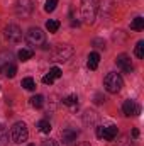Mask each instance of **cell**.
<instances>
[{
	"instance_id": "5",
	"label": "cell",
	"mask_w": 144,
	"mask_h": 146,
	"mask_svg": "<svg viewBox=\"0 0 144 146\" xmlns=\"http://www.w3.org/2000/svg\"><path fill=\"white\" fill-rule=\"evenodd\" d=\"M26 39H27V42H29L31 46H41V44H44L46 36H44V33H42L39 27H31V29L26 33Z\"/></svg>"
},
{
	"instance_id": "17",
	"label": "cell",
	"mask_w": 144,
	"mask_h": 146,
	"mask_svg": "<svg viewBox=\"0 0 144 146\" xmlns=\"http://www.w3.org/2000/svg\"><path fill=\"white\" fill-rule=\"evenodd\" d=\"M46 29H48L49 33H58V29H59V22L54 21V19H49V21L46 22Z\"/></svg>"
},
{
	"instance_id": "6",
	"label": "cell",
	"mask_w": 144,
	"mask_h": 146,
	"mask_svg": "<svg viewBox=\"0 0 144 146\" xmlns=\"http://www.w3.org/2000/svg\"><path fill=\"white\" fill-rule=\"evenodd\" d=\"M117 127L115 126H98L97 127V138L98 139H104V141H114L117 138Z\"/></svg>"
},
{
	"instance_id": "30",
	"label": "cell",
	"mask_w": 144,
	"mask_h": 146,
	"mask_svg": "<svg viewBox=\"0 0 144 146\" xmlns=\"http://www.w3.org/2000/svg\"><path fill=\"white\" fill-rule=\"evenodd\" d=\"M76 146H90L88 143H80V145H76Z\"/></svg>"
},
{
	"instance_id": "7",
	"label": "cell",
	"mask_w": 144,
	"mask_h": 146,
	"mask_svg": "<svg viewBox=\"0 0 144 146\" xmlns=\"http://www.w3.org/2000/svg\"><path fill=\"white\" fill-rule=\"evenodd\" d=\"M34 10V2L32 0H17V5H15V12L20 15V17H29Z\"/></svg>"
},
{
	"instance_id": "27",
	"label": "cell",
	"mask_w": 144,
	"mask_h": 146,
	"mask_svg": "<svg viewBox=\"0 0 144 146\" xmlns=\"http://www.w3.org/2000/svg\"><path fill=\"white\" fill-rule=\"evenodd\" d=\"M42 82H44V83H46V85H51V83H53V82H54V78H53V76H49V75H46V76H44V78H42Z\"/></svg>"
},
{
	"instance_id": "24",
	"label": "cell",
	"mask_w": 144,
	"mask_h": 146,
	"mask_svg": "<svg viewBox=\"0 0 144 146\" xmlns=\"http://www.w3.org/2000/svg\"><path fill=\"white\" fill-rule=\"evenodd\" d=\"M58 5V0H46V5H44V10L46 12H53Z\"/></svg>"
},
{
	"instance_id": "16",
	"label": "cell",
	"mask_w": 144,
	"mask_h": 146,
	"mask_svg": "<svg viewBox=\"0 0 144 146\" xmlns=\"http://www.w3.org/2000/svg\"><path fill=\"white\" fill-rule=\"evenodd\" d=\"M37 129H39L41 133H44V134H49V131H51V124H49V121L41 119V121L37 122Z\"/></svg>"
},
{
	"instance_id": "3",
	"label": "cell",
	"mask_w": 144,
	"mask_h": 146,
	"mask_svg": "<svg viewBox=\"0 0 144 146\" xmlns=\"http://www.w3.org/2000/svg\"><path fill=\"white\" fill-rule=\"evenodd\" d=\"M104 87L108 94H117L122 90L124 87V80L119 73H108L107 76L104 78Z\"/></svg>"
},
{
	"instance_id": "9",
	"label": "cell",
	"mask_w": 144,
	"mask_h": 146,
	"mask_svg": "<svg viewBox=\"0 0 144 146\" xmlns=\"http://www.w3.org/2000/svg\"><path fill=\"white\" fill-rule=\"evenodd\" d=\"M115 63H117V66H119L124 73H132V70H134V65H132V61H131V56H127V54H124V53L117 56Z\"/></svg>"
},
{
	"instance_id": "2",
	"label": "cell",
	"mask_w": 144,
	"mask_h": 146,
	"mask_svg": "<svg viewBox=\"0 0 144 146\" xmlns=\"http://www.w3.org/2000/svg\"><path fill=\"white\" fill-rule=\"evenodd\" d=\"M29 138V131H27V126L24 122H15L12 127H10V139L15 143V145H22L26 143Z\"/></svg>"
},
{
	"instance_id": "26",
	"label": "cell",
	"mask_w": 144,
	"mask_h": 146,
	"mask_svg": "<svg viewBox=\"0 0 144 146\" xmlns=\"http://www.w3.org/2000/svg\"><path fill=\"white\" fill-rule=\"evenodd\" d=\"M41 146H59V145H58V143H56L54 139H44Z\"/></svg>"
},
{
	"instance_id": "12",
	"label": "cell",
	"mask_w": 144,
	"mask_h": 146,
	"mask_svg": "<svg viewBox=\"0 0 144 146\" xmlns=\"http://www.w3.org/2000/svg\"><path fill=\"white\" fill-rule=\"evenodd\" d=\"M76 138H78V131L76 129H65L63 131V143L66 146L73 145L76 141Z\"/></svg>"
},
{
	"instance_id": "29",
	"label": "cell",
	"mask_w": 144,
	"mask_h": 146,
	"mask_svg": "<svg viewBox=\"0 0 144 146\" xmlns=\"http://www.w3.org/2000/svg\"><path fill=\"white\" fill-rule=\"evenodd\" d=\"M132 136H134V138H137V136H139V131H137V129H134V131H132Z\"/></svg>"
},
{
	"instance_id": "18",
	"label": "cell",
	"mask_w": 144,
	"mask_h": 146,
	"mask_svg": "<svg viewBox=\"0 0 144 146\" xmlns=\"http://www.w3.org/2000/svg\"><path fill=\"white\" fill-rule=\"evenodd\" d=\"M131 29H134V31H141V29H144V19L143 17H136V19L131 22Z\"/></svg>"
},
{
	"instance_id": "28",
	"label": "cell",
	"mask_w": 144,
	"mask_h": 146,
	"mask_svg": "<svg viewBox=\"0 0 144 146\" xmlns=\"http://www.w3.org/2000/svg\"><path fill=\"white\" fill-rule=\"evenodd\" d=\"M95 99H97V100H95V104H102V97H100V95H97Z\"/></svg>"
},
{
	"instance_id": "23",
	"label": "cell",
	"mask_w": 144,
	"mask_h": 146,
	"mask_svg": "<svg viewBox=\"0 0 144 146\" xmlns=\"http://www.w3.org/2000/svg\"><path fill=\"white\" fill-rule=\"evenodd\" d=\"M117 146H132V139L127 134H124L120 136V141H117Z\"/></svg>"
},
{
	"instance_id": "8",
	"label": "cell",
	"mask_w": 144,
	"mask_h": 146,
	"mask_svg": "<svg viewBox=\"0 0 144 146\" xmlns=\"http://www.w3.org/2000/svg\"><path fill=\"white\" fill-rule=\"evenodd\" d=\"M5 37H7L10 42H19V41L22 39V31H20V27L15 26V24H9V26L5 27Z\"/></svg>"
},
{
	"instance_id": "13",
	"label": "cell",
	"mask_w": 144,
	"mask_h": 146,
	"mask_svg": "<svg viewBox=\"0 0 144 146\" xmlns=\"http://www.w3.org/2000/svg\"><path fill=\"white\" fill-rule=\"evenodd\" d=\"M98 63H100V54L98 53H90L88 54V61H87L88 68L90 70H97L98 68Z\"/></svg>"
},
{
	"instance_id": "14",
	"label": "cell",
	"mask_w": 144,
	"mask_h": 146,
	"mask_svg": "<svg viewBox=\"0 0 144 146\" xmlns=\"http://www.w3.org/2000/svg\"><path fill=\"white\" fill-rule=\"evenodd\" d=\"M17 56H19L20 61H27V60H31V58L34 56V51L29 49V48H22V49L17 53Z\"/></svg>"
},
{
	"instance_id": "10",
	"label": "cell",
	"mask_w": 144,
	"mask_h": 146,
	"mask_svg": "<svg viewBox=\"0 0 144 146\" xmlns=\"http://www.w3.org/2000/svg\"><path fill=\"white\" fill-rule=\"evenodd\" d=\"M122 112H124V115H127V117H134V115H139L141 114V106L136 102V100H126L124 102V106H122Z\"/></svg>"
},
{
	"instance_id": "4",
	"label": "cell",
	"mask_w": 144,
	"mask_h": 146,
	"mask_svg": "<svg viewBox=\"0 0 144 146\" xmlns=\"http://www.w3.org/2000/svg\"><path fill=\"white\" fill-rule=\"evenodd\" d=\"M73 54V48L68 44H59L53 51V61H68Z\"/></svg>"
},
{
	"instance_id": "31",
	"label": "cell",
	"mask_w": 144,
	"mask_h": 146,
	"mask_svg": "<svg viewBox=\"0 0 144 146\" xmlns=\"http://www.w3.org/2000/svg\"><path fill=\"white\" fill-rule=\"evenodd\" d=\"M29 146H34V145H29Z\"/></svg>"
},
{
	"instance_id": "11",
	"label": "cell",
	"mask_w": 144,
	"mask_h": 146,
	"mask_svg": "<svg viewBox=\"0 0 144 146\" xmlns=\"http://www.w3.org/2000/svg\"><path fill=\"white\" fill-rule=\"evenodd\" d=\"M0 73L7 78H14L17 73V66L14 63H3V65H0Z\"/></svg>"
},
{
	"instance_id": "22",
	"label": "cell",
	"mask_w": 144,
	"mask_h": 146,
	"mask_svg": "<svg viewBox=\"0 0 144 146\" xmlns=\"http://www.w3.org/2000/svg\"><path fill=\"white\" fill-rule=\"evenodd\" d=\"M134 53H136V56H137L139 60H143V58H144V41H139V42L136 44Z\"/></svg>"
},
{
	"instance_id": "1",
	"label": "cell",
	"mask_w": 144,
	"mask_h": 146,
	"mask_svg": "<svg viewBox=\"0 0 144 146\" xmlns=\"http://www.w3.org/2000/svg\"><path fill=\"white\" fill-rule=\"evenodd\" d=\"M98 12V0H81V17L85 22L92 24Z\"/></svg>"
},
{
	"instance_id": "21",
	"label": "cell",
	"mask_w": 144,
	"mask_h": 146,
	"mask_svg": "<svg viewBox=\"0 0 144 146\" xmlns=\"http://www.w3.org/2000/svg\"><path fill=\"white\" fill-rule=\"evenodd\" d=\"M22 87H24L26 90H34V88H36V82H34L31 76H27V78L22 80Z\"/></svg>"
},
{
	"instance_id": "20",
	"label": "cell",
	"mask_w": 144,
	"mask_h": 146,
	"mask_svg": "<svg viewBox=\"0 0 144 146\" xmlns=\"http://www.w3.org/2000/svg\"><path fill=\"white\" fill-rule=\"evenodd\" d=\"M63 104L65 106H68V107H75L76 104H78V97L73 94V95H68V97H65L63 99Z\"/></svg>"
},
{
	"instance_id": "25",
	"label": "cell",
	"mask_w": 144,
	"mask_h": 146,
	"mask_svg": "<svg viewBox=\"0 0 144 146\" xmlns=\"http://www.w3.org/2000/svg\"><path fill=\"white\" fill-rule=\"evenodd\" d=\"M48 75H49V76H53V78L56 80V78H59V76H61L63 73H61V70H59L58 66H53V68L49 70V73H48Z\"/></svg>"
},
{
	"instance_id": "15",
	"label": "cell",
	"mask_w": 144,
	"mask_h": 146,
	"mask_svg": "<svg viewBox=\"0 0 144 146\" xmlns=\"http://www.w3.org/2000/svg\"><path fill=\"white\" fill-rule=\"evenodd\" d=\"M9 143V131L3 124H0V146H7Z\"/></svg>"
},
{
	"instance_id": "19",
	"label": "cell",
	"mask_w": 144,
	"mask_h": 146,
	"mask_svg": "<svg viewBox=\"0 0 144 146\" xmlns=\"http://www.w3.org/2000/svg\"><path fill=\"white\" fill-rule=\"evenodd\" d=\"M31 106L36 107V109H41V107L44 106V97H42V95H34V97L31 99Z\"/></svg>"
}]
</instances>
